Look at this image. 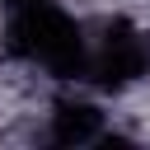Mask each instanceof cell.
I'll return each mask as SVG.
<instances>
[{
  "label": "cell",
  "instance_id": "obj_4",
  "mask_svg": "<svg viewBox=\"0 0 150 150\" xmlns=\"http://www.w3.org/2000/svg\"><path fill=\"white\" fill-rule=\"evenodd\" d=\"M5 5V14H14V9H33V5H47V0H0Z\"/></svg>",
  "mask_w": 150,
  "mask_h": 150
},
{
  "label": "cell",
  "instance_id": "obj_2",
  "mask_svg": "<svg viewBox=\"0 0 150 150\" xmlns=\"http://www.w3.org/2000/svg\"><path fill=\"white\" fill-rule=\"evenodd\" d=\"M84 75L98 89H127L141 75H150V33H141L127 19L103 23L98 38H89V66Z\"/></svg>",
  "mask_w": 150,
  "mask_h": 150
},
{
  "label": "cell",
  "instance_id": "obj_3",
  "mask_svg": "<svg viewBox=\"0 0 150 150\" xmlns=\"http://www.w3.org/2000/svg\"><path fill=\"white\" fill-rule=\"evenodd\" d=\"M108 131V112L94 98H61L47 117V136L56 145H94Z\"/></svg>",
  "mask_w": 150,
  "mask_h": 150
},
{
  "label": "cell",
  "instance_id": "obj_1",
  "mask_svg": "<svg viewBox=\"0 0 150 150\" xmlns=\"http://www.w3.org/2000/svg\"><path fill=\"white\" fill-rule=\"evenodd\" d=\"M5 52L23 66L47 70L52 80H80L89 66V33L56 0L5 14Z\"/></svg>",
  "mask_w": 150,
  "mask_h": 150
}]
</instances>
